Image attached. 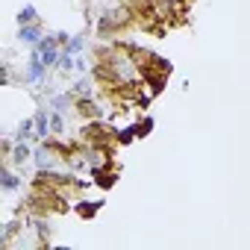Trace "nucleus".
Here are the masks:
<instances>
[{
    "label": "nucleus",
    "mask_w": 250,
    "mask_h": 250,
    "mask_svg": "<svg viewBox=\"0 0 250 250\" xmlns=\"http://www.w3.org/2000/svg\"><path fill=\"white\" fill-rule=\"evenodd\" d=\"M80 142L88 147H112L115 145V133H109L100 121H85L80 130Z\"/></svg>",
    "instance_id": "1"
},
{
    "label": "nucleus",
    "mask_w": 250,
    "mask_h": 250,
    "mask_svg": "<svg viewBox=\"0 0 250 250\" xmlns=\"http://www.w3.org/2000/svg\"><path fill=\"white\" fill-rule=\"evenodd\" d=\"M44 77H47V65L42 62V53L33 47V53H30V62H27V74H24V80L27 83H44Z\"/></svg>",
    "instance_id": "2"
},
{
    "label": "nucleus",
    "mask_w": 250,
    "mask_h": 250,
    "mask_svg": "<svg viewBox=\"0 0 250 250\" xmlns=\"http://www.w3.org/2000/svg\"><path fill=\"white\" fill-rule=\"evenodd\" d=\"M74 109H77L85 121H100V118H103V109L94 103V97H77V100H74Z\"/></svg>",
    "instance_id": "3"
},
{
    "label": "nucleus",
    "mask_w": 250,
    "mask_h": 250,
    "mask_svg": "<svg viewBox=\"0 0 250 250\" xmlns=\"http://www.w3.org/2000/svg\"><path fill=\"white\" fill-rule=\"evenodd\" d=\"M100 206H103V200H97V203H91V200H77V203H74L77 215H80V218H85V221H91V218L100 212Z\"/></svg>",
    "instance_id": "4"
},
{
    "label": "nucleus",
    "mask_w": 250,
    "mask_h": 250,
    "mask_svg": "<svg viewBox=\"0 0 250 250\" xmlns=\"http://www.w3.org/2000/svg\"><path fill=\"white\" fill-rule=\"evenodd\" d=\"M18 39L27 42V44H39V42H42V27H39V24H24V27L18 30Z\"/></svg>",
    "instance_id": "5"
},
{
    "label": "nucleus",
    "mask_w": 250,
    "mask_h": 250,
    "mask_svg": "<svg viewBox=\"0 0 250 250\" xmlns=\"http://www.w3.org/2000/svg\"><path fill=\"white\" fill-rule=\"evenodd\" d=\"M33 121H36V136H33V139H47V133H53V130H50V115H47L44 109L36 112Z\"/></svg>",
    "instance_id": "6"
},
{
    "label": "nucleus",
    "mask_w": 250,
    "mask_h": 250,
    "mask_svg": "<svg viewBox=\"0 0 250 250\" xmlns=\"http://www.w3.org/2000/svg\"><path fill=\"white\" fill-rule=\"evenodd\" d=\"M94 177V183L103 188V191H109L112 186H115V180H118V174H115V168H106V171H94L91 174Z\"/></svg>",
    "instance_id": "7"
},
{
    "label": "nucleus",
    "mask_w": 250,
    "mask_h": 250,
    "mask_svg": "<svg viewBox=\"0 0 250 250\" xmlns=\"http://www.w3.org/2000/svg\"><path fill=\"white\" fill-rule=\"evenodd\" d=\"M71 97H74V100H77V97H94L91 83H88V80H77V83L71 85Z\"/></svg>",
    "instance_id": "8"
},
{
    "label": "nucleus",
    "mask_w": 250,
    "mask_h": 250,
    "mask_svg": "<svg viewBox=\"0 0 250 250\" xmlns=\"http://www.w3.org/2000/svg\"><path fill=\"white\" fill-rule=\"evenodd\" d=\"M30 156H33V150L27 147V142H18V145L12 147V162H15V165H24Z\"/></svg>",
    "instance_id": "9"
},
{
    "label": "nucleus",
    "mask_w": 250,
    "mask_h": 250,
    "mask_svg": "<svg viewBox=\"0 0 250 250\" xmlns=\"http://www.w3.org/2000/svg\"><path fill=\"white\" fill-rule=\"evenodd\" d=\"M0 183H3V191H15V188H21V180L9 171V165L3 168V177H0Z\"/></svg>",
    "instance_id": "10"
},
{
    "label": "nucleus",
    "mask_w": 250,
    "mask_h": 250,
    "mask_svg": "<svg viewBox=\"0 0 250 250\" xmlns=\"http://www.w3.org/2000/svg\"><path fill=\"white\" fill-rule=\"evenodd\" d=\"M33 130H36V121H30V118H24V121L18 124V136H15V139H18V142H27L30 136H36Z\"/></svg>",
    "instance_id": "11"
},
{
    "label": "nucleus",
    "mask_w": 250,
    "mask_h": 250,
    "mask_svg": "<svg viewBox=\"0 0 250 250\" xmlns=\"http://www.w3.org/2000/svg\"><path fill=\"white\" fill-rule=\"evenodd\" d=\"M18 24L24 27V24H39V12H36V6H24L21 12H18Z\"/></svg>",
    "instance_id": "12"
},
{
    "label": "nucleus",
    "mask_w": 250,
    "mask_h": 250,
    "mask_svg": "<svg viewBox=\"0 0 250 250\" xmlns=\"http://www.w3.org/2000/svg\"><path fill=\"white\" fill-rule=\"evenodd\" d=\"M133 139H139V127H127V130H118L115 133V142L118 145H130Z\"/></svg>",
    "instance_id": "13"
},
{
    "label": "nucleus",
    "mask_w": 250,
    "mask_h": 250,
    "mask_svg": "<svg viewBox=\"0 0 250 250\" xmlns=\"http://www.w3.org/2000/svg\"><path fill=\"white\" fill-rule=\"evenodd\" d=\"M50 130H53V136H62V133H65V118H62L59 109L50 112Z\"/></svg>",
    "instance_id": "14"
},
{
    "label": "nucleus",
    "mask_w": 250,
    "mask_h": 250,
    "mask_svg": "<svg viewBox=\"0 0 250 250\" xmlns=\"http://www.w3.org/2000/svg\"><path fill=\"white\" fill-rule=\"evenodd\" d=\"M59 68H62V71H71V68H77V56H74L71 50H62V53H59Z\"/></svg>",
    "instance_id": "15"
},
{
    "label": "nucleus",
    "mask_w": 250,
    "mask_h": 250,
    "mask_svg": "<svg viewBox=\"0 0 250 250\" xmlns=\"http://www.w3.org/2000/svg\"><path fill=\"white\" fill-rule=\"evenodd\" d=\"M136 127H139V139H145V136H150V130L156 127V121H153L150 115H145V121H139Z\"/></svg>",
    "instance_id": "16"
},
{
    "label": "nucleus",
    "mask_w": 250,
    "mask_h": 250,
    "mask_svg": "<svg viewBox=\"0 0 250 250\" xmlns=\"http://www.w3.org/2000/svg\"><path fill=\"white\" fill-rule=\"evenodd\" d=\"M83 47H85V39H83V36H74V39H71V42L65 44V50H71L74 56H77V53H80Z\"/></svg>",
    "instance_id": "17"
},
{
    "label": "nucleus",
    "mask_w": 250,
    "mask_h": 250,
    "mask_svg": "<svg viewBox=\"0 0 250 250\" xmlns=\"http://www.w3.org/2000/svg\"><path fill=\"white\" fill-rule=\"evenodd\" d=\"M56 42H59V44H68V42H71V36H68V33H56Z\"/></svg>",
    "instance_id": "18"
}]
</instances>
